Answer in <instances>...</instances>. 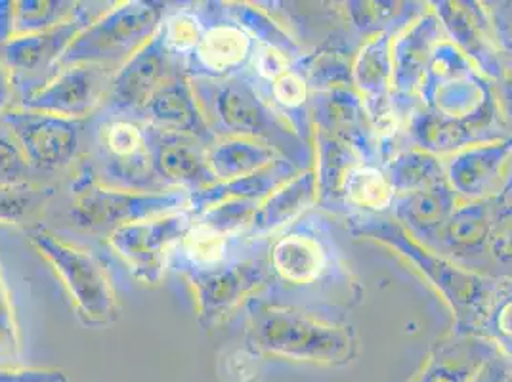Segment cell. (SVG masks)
<instances>
[{
  "mask_svg": "<svg viewBox=\"0 0 512 382\" xmlns=\"http://www.w3.org/2000/svg\"><path fill=\"white\" fill-rule=\"evenodd\" d=\"M346 230L402 256L444 298L455 316V329H480L501 281L474 272L453 258L430 249L388 214H344Z\"/></svg>",
  "mask_w": 512,
  "mask_h": 382,
  "instance_id": "obj_1",
  "label": "cell"
},
{
  "mask_svg": "<svg viewBox=\"0 0 512 382\" xmlns=\"http://www.w3.org/2000/svg\"><path fill=\"white\" fill-rule=\"evenodd\" d=\"M190 83L216 138L258 140L299 170L314 167V144L289 125L247 71L226 79H190Z\"/></svg>",
  "mask_w": 512,
  "mask_h": 382,
  "instance_id": "obj_2",
  "label": "cell"
},
{
  "mask_svg": "<svg viewBox=\"0 0 512 382\" xmlns=\"http://www.w3.org/2000/svg\"><path fill=\"white\" fill-rule=\"evenodd\" d=\"M247 339L256 352L291 360L337 363L356 352L354 327L318 308L262 291L245 306Z\"/></svg>",
  "mask_w": 512,
  "mask_h": 382,
  "instance_id": "obj_3",
  "label": "cell"
},
{
  "mask_svg": "<svg viewBox=\"0 0 512 382\" xmlns=\"http://www.w3.org/2000/svg\"><path fill=\"white\" fill-rule=\"evenodd\" d=\"M323 222L321 216L306 213L276 235L266 253L272 283L279 281L295 289L335 287L354 297L356 283Z\"/></svg>",
  "mask_w": 512,
  "mask_h": 382,
  "instance_id": "obj_4",
  "label": "cell"
},
{
  "mask_svg": "<svg viewBox=\"0 0 512 382\" xmlns=\"http://www.w3.org/2000/svg\"><path fill=\"white\" fill-rule=\"evenodd\" d=\"M167 12L169 4L155 0L113 4L77 35L62 56L58 69L92 64L106 65L117 71L134 52L157 35Z\"/></svg>",
  "mask_w": 512,
  "mask_h": 382,
  "instance_id": "obj_5",
  "label": "cell"
},
{
  "mask_svg": "<svg viewBox=\"0 0 512 382\" xmlns=\"http://www.w3.org/2000/svg\"><path fill=\"white\" fill-rule=\"evenodd\" d=\"M29 243L60 277L77 316L86 325L106 327L121 318L117 291L98 256L46 226L31 228Z\"/></svg>",
  "mask_w": 512,
  "mask_h": 382,
  "instance_id": "obj_6",
  "label": "cell"
},
{
  "mask_svg": "<svg viewBox=\"0 0 512 382\" xmlns=\"http://www.w3.org/2000/svg\"><path fill=\"white\" fill-rule=\"evenodd\" d=\"M71 216L88 232H107L132 222L150 220L188 209L190 193L184 190L130 191L102 186L88 163L77 172Z\"/></svg>",
  "mask_w": 512,
  "mask_h": 382,
  "instance_id": "obj_7",
  "label": "cell"
},
{
  "mask_svg": "<svg viewBox=\"0 0 512 382\" xmlns=\"http://www.w3.org/2000/svg\"><path fill=\"white\" fill-rule=\"evenodd\" d=\"M96 115L94 161H86L96 180L117 190H165L151 170L146 123L138 117Z\"/></svg>",
  "mask_w": 512,
  "mask_h": 382,
  "instance_id": "obj_8",
  "label": "cell"
},
{
  "mask_svg": "<svg viewBox=\"0 0 512 382\" xmlns=\"http://www.w3.org/2000/svg\"><path fill=\"white\" fill-rule=\"evenodd\" d=\"M184 277L192 289L199 323L207 329L230 318L272 285L268 255L234 256L220 266Z\"/></svg>",
  "mask_w": 512,
  "mask_h": 382,
  "instance_id": "obj_9",
  "label": "cell"
},
{
  "mask_svg": "<svg viewBox=\"0 0 512 382\" xmlns=\"http://www.w3.org/2000/svg\"><path fill=\"white\" fill-rule=\"evenodd\" d=\"M186 211L132 222L107 235V243L144 285H159L171 266L172 253L192 226Z\"/></svg>",
  "mask_w": 512,
  "mask_h": 382,
  "instance_id": "obj_10",
  "label": "cell"
},
{
  "mask_svg": "<svg viewBox=\"0 0 512 382\" xmlns=\"http://www.w3.org/2000/svg\"><path fill=\"white\" fill-rule=\"evenodd\" d=\"M85 123L18 106L0 115V125L16 138L39 174L58 172L73 165L79 155Z\"/></svg>",
  "mask_w": 512,
  "mask_h": 382,
  "instance_id": "obj_11",
  "label": "cell"
},
{
  "mask_svg": "<svg viewBox=\"0 0 512 382\" xmlns=\"http://www.w3.org/2000/svg\"><path fill=\"white\" fill-rule=\"evenodd\" d=\"M115 69L106 65L79 64L58 69L44 85L23 94L14 106L86 121L100 111Z\"/></svg>",
  "mask_w": 512,
  "mask_h": 382,
  "instance_id": "obj_12",
  "label": "cell"
},
{
  "mask_svg": "<svg viewBox=\"0 0 512 382\" xmlns=\"http://www.w3.org/2000/svg\"><path fill=\"white\" fill-rule=\"evenodd\" d=\"M180 67L167 50L161 31L121 65L98 113L140 117L153 92L165 85Z\"/></svg>",
  "mask_w": 512,
  "mask_h": 382,
  "instance_id": "obj_13",
  "label": "cell"
},
{
  "mask_svg": "<svg viewBox=\"0 0 512 382\" xmlns=\"http://www.w3.org/2000/svg\"><path fill=\"white\" fill-rule=\"evenodd\" d=\"M207 27L192 58L182 65L188 79H226L249 69L258 44L232 22L220 2H207Z\"/></svg>",
  "mask_w": 512,
  "mask_h": 382,
  "instance_id": "obj_14",
  "label": "cell"
},
{
  "mask_svg": "<svg viewBox=\"0 0 512 382\" xmlns=\"http://www.w3.org/2000/svg\"><path fill=\"white\" fill-rule=\"evenodd\" d=\"M430 8L440 20L449 43L455 44L465 54L480 75L493 85H499L505 79V65L495 39L490 10L478 2L449 0L432 2Z\"/></svg>",
  "mask_w": 512,
  "mask_h": 382,
  "instance_id": "obj_15",
  "label": "cell"
},
{
  "mask_svg": "<svg viewBox=\"0 0 512 382\" xmlns=\"http://www.w3.org/2000/svg\"><path fill=\"white\" fill-rule=\"evenodd\" d=\"M310 121L314 130L339 138L356 151L365 165L383 167L381 146L367 109L354 86L310 94Z\"/></svg>",
  "mask_w": 512,
  "mask_h": 382,
  "instance_id": "obj_16",
  "label": "cell"
},
{
  "mask_svg": "<svg viewBox=\"0 0 512 382\" xmlns=\"http://www.w3.org/2000/svg\"><path fill=\"white\" fill-rule=\"evenodd\" d=\"M444 39V29L430 4L421 18L409 23L392 39V100L400 117L419 106V88L430 56L436 44Z\"/></svg>",
  "mask_w": 512,
  "mask_h": 382,
  "instance_id": "obj_17",
  "label": "cell"
},
{
  "mask_svg": "<svg viewBox=\"0 0 512 382\" xmlns=\"http://www.w3.org/2000/svg\"><path fill=\"white\" fill-rule=\"evenodd\" d=\"M444 165L449 188L459 201L499 197L512 165V134L461 149L448 157Z\"/></svg>",
  "mask_w": 512,
  "mask_h": 382,
  "instance_id": "obj_18",
  "label": "cell"
},
{
  "mask_svg": "<svg viewBox=\"0 0 512 382\" xmlns=\"http://www.w3.org/2000/svg\"><path fill=\"white\" fill-rule=\"evenodd\" d=\"M148 148L151 170L165 190L192 193L216 182L207 148L197 140L148 127Z\"/></svg>",
  "mask_w": 512,
  "mask_h": 382,
  "instance_id": "obj_19",
  "label": "cell"
},
{
  "mask_svg": "<svg viewBox=\"0 0 512 382\" xmlns=\"http://www.w3.org/2000/svg\"><path fill=\"white\" fill-rule=\"evenodd\" d=\"M138 119L148 127L193 138L207 149L216 142L195 98L192 83L182 71L174 73L165 85L153 92Z\"/></svg>",
  "mask_w": 512,
  "mask_h": 382,
  "instance_id": "obj_20",
  "label": "cell"
},
{
  "mask_svg": "<svg viewBox=\"0 0 512 382\" xmlns=\"http://www.w3.org/2000/svg\"><path fill=\"white\" fill-rule=\"evenodd\" d=\"M83 6L79 14L69 22L46 29L41 33L23 35L8 43L0 44V58L12 71L14 79L16 75H41L48 71H52V75L56 73L62 56L77 39V35L85 29L86 25H90L100 16V14L94 16L88 8Z\"/></svg>",
  "mask_w": 512,
  "mask_h": 382,
  "instance_id": "obj_21",
  "label": "cell"
},
{
  "mask_svg": "<svg viewBox=\"0 0 512 382\" xmlns=\"http://www.w3.org/2000/svg\"><path fill=\"white\" fill-rule=\"evenodd\" d=\"M318 207V182L314 170H300L256 205L245 239L256 243L276 235Z\"/></svg>",
  "mask_w": 512,
  "mask_h": 382,
  "instance_id": "obj_22",
  "label": "cell"
},
{
  "mask_svg": "<svg viewBox=\"0 0 512 382\" xmlns=\"http://www.w3.org/2000/svg\"><path fill=\"white\" fill-rule=\"evenodd\" d=\"M457 205L459 197L449 188L448 180H444L427 190L398 195L390 214L415 239L430 249H436Z\"/></svg>",
  "mask_w": 512,
  "mask_h": 382,
  "instance_id": "obj_23",
  "label": "cell"
},
{
  "mask_svg": "<svg viewBox=\"0 0 512 382\" xmlns=\"http://www.w3.org/2000/svg\"><path fill=\"white\" fill-rule=\"evenodd\" d=\"M407 136L413 148L423 149L440 159H448L453 153L474 144L505 138V134H497L463 121H453L423 106L415 107L407 115Z\"/></svg>",
  "mask_w": 512,
  "mask_h": 382,
  "instance_id": "obj_24",
  "label": "cell"
},
{
  "mask_svg": "<svg viewBox=\"0 0 512 382\" xmlns=\"http://www.w3.org/2000/svg\"><path fill=\"white\" fill-rule=\"evenodd\" d=\"M299 172L300 170L293 163H289L287 159H279L278 163L270 165L268 169L255 172L251 176L234 178V180H226V182H214L203 190L190 193L188 213L192 214V218H195V216L213 209L214 205H220L224 201H255V203H260L272 191L279 188L283 182H287L289 178H293Z\"/></svg>",
  "mask_w": 512,
  "mask_h": 382,
  "instance_id": "obj_25",
  "label": "cell"
},
{
  "mask_svg": "<svg viewBox=\"0 0 512 382\" xmlns=\"http://www.w3.org/2000/svg\"><path fill=\"white\" fill-rule=\"evenodd\" d=\"M360 157L339 138L314 130V174L318 182V205L331 213L346 214L344 207V180Z\"/></svg>",
  "mask_w": 512,
  "mask_h": 382,
  "instance_id": "obj_26",
  "label": "cell"
},
{
  "mask_svg": "<svg viewBox=\"0 0 512 382\" xmlns=\"http://www.w3.org/2000/svg\"><path fill=\"white\" fill-rule=\"evenodd\" d=\"M495 201L497 197L480 201H459L457 209L451 214L444 232L440 235L436 251L442 253L444 249L455 258H478L486 255Z\"/></svg>",
  "mask_w": 512,
  "mask_h": 382,
  "instance_id": "obj_27",
  "label": "cell"
},
{
  "mask_svg": "<svg viewBox=\"0 0 512 382\" xmlns=\"http://www.w3.org/2000/svg\"><path fill=\"white\" fill-rule=\"evenodd\" d=\"M279 159L283 157L276 149L258 140L237 136L216 138L213 146L207 149V161L216 182L251 176L278 163Z\"/></svg>",
  "mask_w": 512,
  "mask_h": 382,
  "instance_id": "obj_28",
  "label": "cell"
},
{
  "mask_svg": "<svg viewBox=\"0 0 512 382\" xmlns=\"http://www.w3.org/2000/svg\"><path fill=\"white\" fill-rule=\"evenodd\" d=\"M428 10L423 2L400 0H352L344 2V14L348 23L365 39L388 33L396 37L409 23L421 18Z\"/></svg>",
  "mask_w": 512,
  "mask_h": 382,
  "instance_id": "obj_29",
  "label": "cell"
},
{
  "mask_svg": "<svg viewBox=\"0 0 512 382\" xmlns=\"http://www.w3.org/2000/svg\"><path fill=\"white\" fill-rule=\"evenodd\" d=\"M342 195L346 214H388L396 201V191L383 167L365 163H358L346 174Z\"/></svg>",
  "mask_w": 512,
  "mask_h": 382,
  "instance_id": "obj_30",
  "label": "cell"
},
{
  "mask_svg": "<svg viewBox=\"0 0 512 382\" xmlns=\"http://www.w3.org/2000/svg\"><path fill=\"white\" fill-rule=\"evenodd\" d=\"M224 14L237 23L258 46L283 52L293 62L304 56L299 41L255 2H220Z\"/></svg>",
  "mask_w": 512,
  "mask_h": 382,
  "instance_id": "obj_31",
  "label": "cell"
},
{
  "mask_svg": "<svg viewBox=\"0 0 512 382\" xmlns=\"http://www.w3.org/2000/svg\"><path fill=\"white\" fill-rule=\"evenodd\" d=\"M232 239L234 237L218 234L213 228L193 220L192 226L186 230V234L172 253L171 266L182 272V276L188 272L220 266L234 258L230 256Z\"/></svg>",
  "mask_w": 512,
  "mask_h": 382,
  "instance_id": "obj_32",
  "label": "cell"
},
{
  "mask_svg": "<svg viewBox=\"0 0 512 382\" xmlns=\"http://www.w3.org/2000/svg\"><path fill=\"white\" fill-rule=\"evenodd\" d=\"M383 169L396 191V197L427 190L446 180L444 159L413 146L396 151Z\"/></svg>",
  "mask_w": 512,
  "mask_h": 382,
  "instance_id": "obj_33",
  "label": "cell"
},
{
  "mask_svg": "<svg viewBox=\"0 0 512 382\" xmlns=\"http://www.w3.org/2000/svg\"><path fill=\"white\" fill-rule=\"evenodd\" d=\"M268 102L278 109L279 113L289 121V125L299 132L300 136L314 144V127L310 121V86L297 65L283 73L274 83L268 85L264 92Z\"/></svg>",
  "mask_w": 512,
  "mask_h": 382,
  "instance_id": "obj_34",
  "label": "cell"
},
{
  "mask_svg": "<svg viewBox=\"0 0 512 382\" xmlns=\"http://www.w3.org/2000/svg\"><path fill=\"white\" fill-rule=\"evenodd\" d=\"M205 27L207 20L203 8H176L167 12L159 31L180 71L201 43Z\"/></svg>",
  "mask_w": 512,
  "mask_h": 382,
  "instance_id": "obj_35",
  "label": "cell"
},
{
  "mask_svg": "<svg viewBox=\"0 0 512 382\" xmlns=\"http://www.w3.org/2000/svg\"><path fill=\"white\" fill-rule=\"evenodd\" d=\"M81 6L71 0H14V39L69 22Z\"/></svg>",
  "mask_w": 512,
  "mask_h": 382,
  "instance_id": "obj_36",
  "label": "cell"
},
{
  "mask_svg": "<svg viewBox=\"0 0 512 382\" xmlns=\"http://www.w3.org/2000/svg\"><path fill=\"white\" fill-rule=\"evenodd\" d=\"M295 65L306 77L310 92L352 86V58L341 48H327L312 56H302Z\"/></svg>",
  "mask_w": 512,
  "mask_h": 382,
  "instance_id": "obj_37",
  "label": "cell"
},
{
  "mask_svg": "<svg viewBox=\"0 0 512 382\" xmlns=\"http://www.w3.org/2000/svg\"><path fill=\"white\" fill-rule=\"evenodd\" d=\"M54 195L52 186L39 182L0 186V224H22L33 218Z\"/></svg>",
  "mask_w": 512,
  "mask_h": 382,
  "instance_id": "obj_38",
  "label": "cell"
},
{
  "mask_svg": "<svg viewBox=\"0 0 512 382\" xmlns=\"http://www.w3.org/2000/svg\"><path fill=\"white\" fill-rule=\"evenodd\" d=\"M476 67L470 64L465 58V54L455 46L449 43L448 39L436 44L430 62H428L427 73L423 79V85L419 88V98L428 94L432 88L449 83L453 79L465 77L474 73Z\"/></svg>",
  "mask_w": 512,
  "mask_h": 382,
  "instance_id": "obj_39",
  "label": "cell"
},
{
  "mask_svg": "<svg viewBox=\"0 0 512 382\" xmlns=\"http://www.w3.org/2000/svg\"><path fill=\"white\" fill-rule=\"evenodd\" d=\"M255 201H224L214 205L213 209L205 211L193 220L209 226L218 234L226 237H245L256 211Z\"/></svg>",
  "mask_w": 512,
  "mask_h": 382,
  "instance_id": "obj_40",
  "label": "cell"
},
{
  "mask_svg": "<svg viewBox=\"0 0 512 382\" xmlns=\"http://www.w3.org/2000/svg\"><path fill=\"white\" fill-rule=\"evenodd\" d=\"M37 174L16 138L0 125V186L37 182Z\"/></svg>",
  "mask_w": 512,
  "mask_h": 382,
  "instance_id": "obj_41",
  "label": "cell"
},
{
  "mask_svg": "<svg viewBox=\"0 0 512 382\" xmlns=\"http://www.w3.org/2000/svg\"><path fill=\"white\" fill-rule=\"evenodd\" d=\"M488 255L503 266H512V203L497 197L491 216Z\"/></svg>",
  "mask_w": 512,
  "mask_h": 382,
  "instance_id": "obj_42",
  "label": "cell"
},
{
  "mask_svg": "<svg viewBox=\"0 0 512 382\" xmlns=\"http://www.w3.org/2000/svg\"><path fill=\"white\" fill-rule=\"evenodd\" d=\"M480 329L512 350V285H499Z\"/></svg>",
  "mask_w": 512,
  "mask_h": 382,
  "instance_id": "obj_43",
  "label": "cell"
},
{
  "mask_svg": "<svg viewBox=\"0 0 512 382\" xmlns=\"http://www.w3.org/2000/svg\"><path fill=\"white\" fill-rule=\"evenodd\" d=\"M0 339L4 340L10 356H20V350H22L20 323L12 302V293L2 274V266H0Z\"/></svg>",
  "mask_w": 512,
  "mask_h": 382,
  "instance_id": "obj_44",
  "label": "cell"
},
{
  "mask_svg": "<svg viewBox=\"0 0 512 382\" xmlns=\"http://www.w3.org/2000/svg\"><path fill=\"white\" fill-rule=\"evenodd\" d=\"M0 382H67L58 369H35V367H0Z\"/></svg>",
  "mask_w": 512,
  "mask_h": 382,
  "instance_id": "obj_45",
  "label": "cell"
},
{
  "mask_svg": "<svg viewBox=\"0 0 512 382\" xmlns=\"http://www.w3.org/2000/svg\"><path fill=\"white\" fill-rule=\"evenodd\" d=\"M12 96H14V75L12 71L6 67L0 58V115L14 106L12 104Z\"/></svg>",
  "mask_w": 512,
  "mask_h": 382,
  "instance_id": "obj_46",
  "label": "cell"
},
{
  "mask_svg": "<svg viewBox=\"0 0 512 382\" xmlns=\"http://www.w3.org/2000/svg\"><path fill=\"white\" fill-rule=\"evenodd\" d=\"M14 39V0H0V44Z\"/></svg>",
  "mask_w": 512,
  "mask_h": 382,
  "instance_id": "obj_47",
  "label": "cell"
},
{
  "mask_svg": "<svg viewBox=\"0 0 512 382\" xmlns=\"http://www.w3.org/2000/svg\"><path fill=\"white\" fill-rule=\"evenodd\" d=\"M499 86H501V92L497 94V100H499L501 111L505 113L503 117L512 121V83L507 81V79H503Z\"/></svg>",
  "mask_w": 512,
  "mask_h": 382,
  "instance_id": "obj_48",
  "label": "cell"
},
{
  "mask_svg": "<svg viewBox=\"0 0 512 382\" xmlns=\"http://www.w3.org/2000/svg\"><path fill=\"white\" fill-rule=\"evenodd\" d=\"M512 193V165L509 172H507V178H505V184H503V190H501V195H499V199H507L509 195Z\"/></svg>",
  "mask_w": 512,
  "mask_h": 382,
  "instance_id": "obj_49",
  "label": "cell"
},
{
  "mask_svg": "<svg viewBox=\"0 0 512 382\" xmlns=\"http://www.w3.org/2000/svg\"><path fill=\"white\" fill-rule=\"evenodd\" d=\"M8 356H10V352H8L6 344H4V340L0 339V367L6 365V358H8Z\"/></svg>",
  "mask_w": 512,
  "mask_h": 382,
  "instance_id": "obj_50",
  "label": "cell"
},
{
  "mask_svg": "<svg viewBox=\"0 0 512 382\" xmlns=\"http://www.w3.org/2000/svg\"><path fill=\"white\" fill-rule=\"evenodd\" d=\"M511 195H512V193H511ZM511 195H509V197H511ZM509 197H507V199H509Z\"/></svg>",
  "mask_w": 512,
  "mask_h": 382,
  "instance_id": "obj_51",
  "label": "cell"
}]
</instances>
